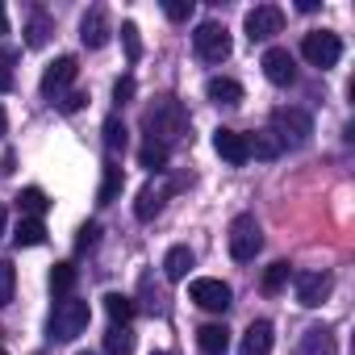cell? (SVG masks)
<instances>
[{
	"label": "cell",
	"mask_w": 355,
	"mask_h": 355,
	"mask_svg": "<svg viewBox=\"0 0 355 355\" xmlns=\"http://www.w3.org/2000/svg\"><path fill=\"white\" fill-rule=\"evenodd\" d=\"M142 134L146 142H159V146H175L189 138V109L175 101V96H159L146 113H142Z\"/></svg>",
	"instance_id": "6da1fadb"
},
{
	"label": "cell",
	"mask_w": 355,
	"mask_h": 355,
	"mask_svg": "<svg viewBox=\"0 0 355 355\" xmlns=\"http://www.w3.org/2000/svg\"><path fill=\"white\" fill-rule=\"evenodd\" d=\"M88 322H92L88 301L63 297V301H55V313H51V338L55 343H71V338H80L88 330Z\"/></svg>",
	"instance_id": "7a4b0ae2"
},
{
	"label": "cell",
	"mask_w": 355,
	"mask_h": 355,
	"mask_svg": "<svg viewBox=\"0 0 355 355\" xmlns=\"http://www.w3.org/2000/svg\"><path fill=\"white\" fill-rule=\"evenodd\" d=\"M272 134H276L280 146H305L309 134H313V117L297 105H280L272 113Z\"/></svg>",
	"instance_id": "3957f363"
},
{
	"label": "cell",
	"mask_w": 355,
	"mask_h": 355,
	"mask_svg": "<svg viewBox=\"0 0 355 355\" xmlns=\"http://www.w3.org/2000/svg\"><path fill=\"white\" fill-rule=\"evenodd\" d=\"M301 55H305V63L309 67H334L338 59H343V38L334 34V30H309L305 38H301Z\"/></svg>",
	"instance_id": "277c9868"
},
{
	"label": "cell",
	"mask_w": 355,
	"mask_h": 355,
	"mask_svg": "<svg viewBox=\"0 0 355 355\" xmlns=\"http://www.w3.org/2000/svg\"><path fill=\"white\" fill-rule=\"evenodd\" d=\"M259 251H263V230H259L255 214H239V218L230 222V255H234L239 263H251Z\"/></svg>",
	"instance_id": "5b68a950"
},
{
	"label": "cell",
	"mask_w": 355,
	"mask_h": 355,
	"mask_svg": "<svg viewBox=\"0 0 355 355\" xmlns=\"http://www.w3.org/2000/svg\"><path fill=\"white\" fill-rule=\"evenodd\" d=\"M193 51L201 63H222L230 59V30L222 21H201L197 34H193Z\"/></svg>",
	"instance_id": "8992f818"
},
{
	"label": "cell",
	"mask_w": 355,
	"mask_h": 355,
	"mask_svg": "<svg viewBox=\"0 0 355 355\" xmlns=\"http://www.w3.org/2000/svg\"><path fill=\"white\" fill-rule=\"evenodd\" d=\"M293 288H297V305H305V309H318V305L330 297L334 280H330V272L301 268V272H293Z\"/></svg>",
	"instance_id": "52a82bcc"
},
{
	"label": "cell",
	"mask_w": 355,
	"mask_h": 355,
	"mask_svg": "<svg viewBox=\"0 0 355 355\" xmlns=\"http://www.w3.org/2000/svg\"><path fill=\"white\" fill-rule=\"evenodd\" d=\"M189 297H193L201 309H209V313H226V309H230V301H234L230 284H226V280H218V276H197V280L189 284Z\"/></svg>",
	"instance_id": "ba28073f"
},
{
	"label": "cell",
	"mask_w": 355,
	"mask_h": 355,
	"mask_svg": "<svg viewBox=\"0 0 355 355\" xmlns=\"http://www.w3.org/2000/svg\"><path fill=\"white\" fill-rule=\"evenodd\" d=\"M243 30H247L251 42H272V38L284 30V9H276V5H255V9L247 13Z\"/></svg>",
	"instance_id": "9c48e42d"
},
{
	"label": "cell",
	"mask_w": 355,
	"mask_h": 355,
	"mask_svg": "<svg viewBox=\"0 0 355 355\" xmlns=\"http://www.w3.org/2000/svg\"><path fill=\"white\" fill-rule=\"evenodd\" d=\"M76 76H80V63H76V55H59L46 71H42V96H51V101H59L71 84H76Z\"/></svg>",
	"instance_id": "30bf717a"
},
{
	"label": "cell",
	"mask_w": 355,
	"mask_h": 355,
	"mask_svg": "<svg viewBox=\"0 0 355 355\" xmlns=\"http://www.w3.org/2000/svg\"><path fill=\"white\" fill-rule=\"evenodd\" d=\"M175 189H184V180H171V184H142V193H138V201H134V218L138 222H150V218H159L163 214V205H167V197L175 193Z\"/></svg>",
	"instance_id": "8fae6325"
},
{
	"label": "cell",
	"mask_w": 355,
	"mask_h": 355,
	"mask_svg": "<svg viewBox=\"0 0 355 355\" xmlns=\"http://www.w3.org/2000/svg\"><path fill=\"white\" fill-rule=\"evenodd\" d=\"M259 67H263V76H268L276 88L297 84V59H293V51H284V46H268L263 59H259Z\"/></svg>",
	"instance_id": "7c38bea8"
},
{
	"label": "cell",
	"mask_w": 355,
	"mask_h": 355,
	"mask_svg": "<svg viewBox=\"0 0 355 355\" xmlns=\"http://www.w3.org/2000/svg\"><path fill=\"white\" fill-rule=\"evenodd\" d=\"M109 34H113V21H109V13H105L101 5H92V9L80 17V42H84L88 51H101V46L109 42Z\"/></svg>",
	"instance_id": "4fadbf2b"
},
{
	"label": "cell",
	"mask_w": 355,
	"mask_h": 355,
	"mask_svg": "<svg viewBox=\"0 0 355 355\" xmlns=\"http://www.w3.org/2000/svg\"><path fill=\"white\" fill-rule=\"evenodd\" d=\"M214 150L230 163V167H243L247 159H251V146H247V134H239V130H214Z\"/></svg>",
	"instance_id": "5bb4252c"
},
{
	"label": "cell",
	"mask_w": 355,
	"mask_h": 355,
	"mask_svg": "<svg viewBox=\"0 0 355 355\" xmlns=\"http://www.w3.org/2000/svg\"><path fill=\"white\" fill-rule=\"evenodd\" d=\"M272 343H276V330H272L268 318H259V322L247 326V334L239 343V355H272Z\"/></svg>",
	"instance_id": "9a60e30c"
},
{
	"label": "cell",
	"mask_w": 355,
	"mask_h": 355,
	"mask_svg": "<svg viewBox=\"0 0 355 355\" xmlns=\"http://www.w3.org/2000/svg\"><path fill=\"white\" fill-rule=\"evenodd\" d=\"M197 347H201V355H226L230 351V330L222 322H209V326L197 330Z\"/></svg>",
	"instance_id": "2e32d148"
},
{
	"label": "cell",
	"mask_w": 355,
	"mask_h": 355,
	"mask_svg": "<svg viewBox=\"0 0 355 355\" xmlns=\"http://www.w3.org/2000/svg\"><path fill=\"white\" fill-rule=\"evenodd\" d=\"M205 96H209L214 105H243V84L230 80V76H214V80L205 84Z\"/></svg>",
	"instance_id": "e0dca14e"
},
{
	"label": "cell",
	"mask_w": 355,
	"mask_h": 355,
	"mask_svg": "<svg viewBox=\"0 0 355 355\" xmlns=\"http://www.w3.org/2000/svg\"><path fill=\"white\" fill-rule=\"evenodd\" d=\"M101 134H105V150H109L113 159H117V155H125V146H130V130H125V121H121L117 113H109V117H105Z\"/></svg>",
	"instance_id": "ac0fdd59"
},
{
	"label": "cell",
	"mask_w": 355,
	"mask_h": 355,
	"mask_svg": "<svg viewBox=\"0 0 355 355\" xmlns=\"http://www.w3.org/2000/svg\"><path fill=\"white\" fill-rule=\"evenodd\" d=\"M193 263H197V255H193L189 247H171L167 259H163V276H167V280H184V276L193 272Z\"/></svg>",
	"instance_id": "d6986e66"
},
{
	"label": "cell",
	"mask_w": 355,
	"mask_h": 355,
	"mask_svg": "<svg viewBox=\"0 0 355 355\" xmlns=\"http://www.w3.org/2000/svg\"><path fill=\"white\" fill-rule=\"evenodd\" d=\"M134 301L125 297V293H105V313H109V322L113 326H130L134 322Z\"/></svg>",
	"instance_id": "ffe728a7"
},
{
	"label": "cell",
	"mask_w": 355,
	"mask_h": 355,
	"mask_svg": "<svg viewBox=\"0 0 355 355\" xmlns=\"http://www.w3.org/2000/svg\"><path fill=\"white\" fill-rule=\"evenodd\" d=\"M301 355H334V334L326 326H309L301 338Z\"/></svg>",
	"instance_id": "44dd1931"
},
{
	"label": "cell",
	"mask_w": 355,
	"mask_h": 355,
	"mask_svg": "<svg viewBox=\"0 0 355 355\" xmlns=\"http://www.w3.org/2000/svg\"><path fill=\"white\" fill-rule=\"evenodd\" d=\"M121 184H125V171L117 167V159L105 163V180H101V189H96V201H101V205H113L117 193H121Z\"/></svg>",
	"instance_id": "7402d4cb"
},
{
	"label": "cell",
	"mask_w": 355,
	"mask_h": 355,
	"mask_svg": "<svg viewBox=\"0 0 355 355\" xmlns=\"http://www.w3.org/2000/svg\"><path fill=\"white\" fill-rule=\"evenodd\" d=\"M76 280H80V272L71 268V263H55L51 268V293L63 301V297H76Z\"/></svg>",
	"instance_id": "603a6c76"
},
{
	"label": "cell",
	"mask_w": 355,
	"mask_h": 355,
	"mask_svg": "<svg viewBox=\"0 0 355 355\" xmlns=\"http://www.w3.org/2000/svg\"><path fill=\"white\" fill-rule=\"evenodd\" d=\"M51 34H55L51 17H46V13H34L30 26H26V46H30V51H42V46L51 42Z\"/></svg>",
	"instance_id": "cb8c5ba5"
},
{
	"label": "cell",
	"mask_w": 355,
	"mask_h": 355,
	"mask_svg": "<svg viewBox=\"0 0 355 355\" xmlns=\"http://www.w3.org/2000/svg\"><path fill=\"white\" fill-rule=\"evenodd\" d=\"M13 243H17V247H38V243H46V226H42V218H21L17 230H13Z\"/></svg>",
	"instance_id": "d4e9b609"
},
{
	"label": "cell",
	"mask_w": 355,
	"mask_h": 355,
	"mask_svg": "<svg viewBox=\"0 0 355 355\" xmlns=\"http://www.w3.org/2000/svg\"><path fill=\"white\" fill-rule=\"evenodd\" d=\"M247 146H251V155L255 159H280V142H276V134L272 130H259V134H247Z\"/></svg>",
	"instance_id": "484cf974"
},
{
	"label": "cell",
	"mask_w": 355,
	"mask_h": 355,
	"mask_svg": "<svg viewBox=\"0 0 355 355\" xmlns=\"http://www.w3.org/2000/svg\"><path fill=\"white\" fill-rule=\"evenodd\" d=\"M105 355H134V330H130V326H109V334H105Z\"/></svg>",
	"instance_id": "4316f807"
},
{
	"label": "cell",
	"mask_w": 355,
	"mask_h": 355,
	"mask_svg": "<svg viewBox=\"0 0 355 355\" xmlns=\"http://www.w3.org/2000/svg\"><path fill=\"white\" fill-rule=\"evenodd\" d=\"M167 159H171V150L167 146H159V142H142V150H138V163L146 167V171H167Z\"/></svg>",
	"instance_id": "83f0119b"
},
{
	"label": "cell",
	"mask_w": 355,
	"mask_h": 355,
	"mask_svg": "<svg viewBox=\"0 0 355 355\" xmlns=\"http://www.w3.org/2000/svg\"><path fill=\"white\" fill-rule=\"evenodd\" d=\"M288 280H293V268H288L284 259H276V263H272V268L263 272V280H259V288H263L268 297H276V293H280V288H284Z\"/></svg>",
	"instance_id": "f1b7e54d"
},
{
	"label": "cell",
	"mask_w": 355,
	"mask_h": 355,
	"mask_svg": "<svg viewBox=\"0 0 355 355\" xmlns=\"http://www.w3.org/2000/svg\"><path fill=\"white\" fill-rule=\"evenodd\" d=\"M17 205H21V214H26V218H42V214L51 209V197H46L42 189H21Z\"/></svg>",
	"instance_id": "f546056e"
},
{
	"label": "cell",
	"mask_w": 355,
	"mask_h": 355,
	"mask_svg": "<svg viewBox=\"0 0 355 355\" xmlns=\"http://www.w3.org/2000/svg\"><path fill=\"white\" fill-rule=\"evenodd\" d=\"M121 42H125V59L138 63L142 59V38H138V26L134 21H121Z\"/></svg>",
	"instance_id": "4dcf8cb0"
},
{
	"label": "cell",
	"mask_w": 355,
	"mask_h": 355,
	"mask_svg": "<svg viewBox=\"0 0 355 355\" xmlns=\"http://www.w3.org/2000/svg\"><path fill=\"white\" fill-rule=\"evenodd\" d=\"M13 288H17V272H13L9 259H0V309L13 301Z\"/></svg>",
	"instance_id": "1f68e13d"
},
{
	"label": "cell",
	"mask_w": 355,
	"mask_h": 355,
	"mask_svg": "<svg viewBox=\"0 0 355 355\" xmlns=\"http://www.w3.org/2000/svg\"><path fill=\"white\" fill-rule=\"evenodd\" d=\"M134 92H138L134 76H121V80L113 84V101H117V105H130V101H134Z\"/></svg>",
	"instance_id": "d6a6232c"
},
{
	"label": "cell",
	"mask_w": 355,
	"mask_h": 355,
	"mask_svg": "<svg viewBox=\"0 0 355 355\" xmlns=\"http://www.w3.org/2000/svg\"><path fill=\"white\" fill-rule=\"evenodd\" d=\"M163 13H167L171 21H189V17H193V0H167Z\"/></svg>",
	"instance_id": "836d02e7"
},
{
	"label": "cell",
	"mask_w": 355,
	"mask_h": 355,
	"mask_svg": "<svg viewBox=\"0 0 355 355\" xmlns=\"http://www.w3.org/2000/svg\"><path fill=\"white\" fill-rule=\"evenodd\" d=\"M96 239H101V226H96V222H88V226H80V239H76V251H88V247H96Z\"/></svg>",
	"instance_id": "e575fe53"
},
{
	"label": "cell",
	"mask_w": 355,
	"mask_h": 355,
	"mask_svg": "<svg viewBox=\"0 0 355 355\" xmlns=\"http://www.w3.org/2000/svg\"><path fill=\"white\" fill-rule=\"evenodd\" d=\"M84 101H88L84 92H63V96H59V109H63V113H80Z\"/></svg>",
	"instance_id": "d590c367"
},
{
	"label": "cell",
	"mask_w": 355,
	"mask_h": 355,
	"mask_svg": "<svg viewBox=\"0 0 355 355\" xmlns=\"http://www.w3.org/2000/svg\"><path fill=\"white\" fill-rule=\"evenodd\" d=\"M13 88V71L9 67H0V92H9Z\"/></svg>",
	"instance_id": "8d00e7d4"
},
{
	"label": "cell",
	"mask_w": 355,
	"mask_h": 355,
	"mask_svg": "<svg viewBox=\"0 0 355 355\" xmlns=\"http://www.w3.org/2000/svg\"><path fill=\"white\" fill-rule=\"evenodd\" d=\"M0 34H9V13H5V5H0Z\"/></svg>",
	"instance_id": "74e56055"
},
{
	"label": "cell",
	"mask_w": 355,
	"mask_h": 355,
	"mask_svg": "<svg viewBox=\"0 0 355 355\" xmlns=\"http://www.w3.org/2000/svg\"><path fill=\"white\" fill-rule=\"evenodd\" d=\"M5 226H9V214H5V205H0V239H5Z\"/></svg>",
	"instance_id": "f35d334b"
},
{
	"label": "cell",
	"mask_w": 355,
	"mask_h": 355,
	"mask_svg": "<svg viewBox=\"0 0 355 355\" xmlns=\"http://www.w3.org/2000/svg\"><path fill=\"white\" fill-rule=\"evenodd\" d=\"M9 134V117H5V109H0V138Z\"/></svg>",
	"instance_id": "ab89813d"
},
{
	"label": "cell",
	"mask_w": 355,
	"mask_h": 355,
	"mask_svg": "<svg viewBox=\"0 0 355 355\" xmlns=\"http://www.w3.org/2000/svg\"><path fill=\"white\" fill-rule=\"evenodd\" d=\"M150 355H171V351H150Z\"/></svg>",
	"instance_id": "60d3db41"
},
{
	"label": "cell",
	"mask_w": 355,
	"mask_h": 355,
	"mask_svg": "<svg viewBox=\"0 0 355 355\" xmlns=\"http://www.w3.org/2000/svg\"><path fill=\"white\" fill-rule=\"evenodd\" d=\"M80 355H96V351H80Z\"/></svg>",
	"instance_id": "b9f144b4"
},
{
	"label": "cell",
	"mask_w": 355,
	"mask_h": 355,
	"mask_svg": "<svg viewBox=\"0 0 355 355\" xmlns=\"http://www.w3.org/2000/svg\"><path fill=\"white\" fill-rule=\"evenodd\" d=\"M0 355H9V351H5V347H0Z\"/></svg>",
	"instance_id": "7bdbcfd3"
}]
</instances>
